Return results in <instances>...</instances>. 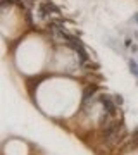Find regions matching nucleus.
Wrapping results in <instances>:
<instances>
[{"mask_svg": "<svg viewBox=\"0 0 138 155\" xmlns=\"http://www.w3.org/2000/svg\"><path fill=\"white\" fill-rule=\"evenodd\" d=\"M123 131H124V126H123V122H114V124H107L105 128H104V141L105 143H109V141H112V140H118L119 136L123 135Z\"/></svg>", "mask_w": 138, "mask_h": 155, "instance_id": "f257e3e1", "label": "nucleus"}]
</instances>
